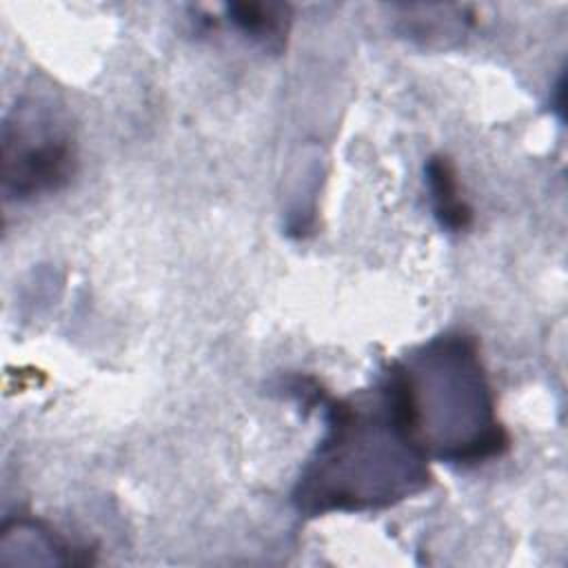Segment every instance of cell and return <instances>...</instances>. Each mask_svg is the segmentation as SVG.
<instances>
[{
	"instance_id": "6da1fadb",
	"label": "cell",
	"mask_w": 568,
	"mask_h": 568,
	"mask_svg": "<svg viewBox=\"0 0 568 568\" xmlns=\"http://www.w3.org/2000/svg\"><path fill=\"white\" fill-rule=\"evenodd\" d=\"M326 424L293 493L300 513L377 510L428 486V457L382 379L371 390L328 402Z\"/></svg>"
},
{
	"instance_id": "7a4b0ae2",
	"label": "cell",
	"mask_w": 568,
	"mask_h": 568,
	"mask_svg": "<svg viewBox=\"0 0 568 568\" xmlns=\"http://www.w3.org/2000/svg\"><path fill=\"white\" fill-rule=\"evenodd\" d=\"M379 379L428 459L477 464L508 448L473 335L446 331L390 362Z\"/></svg>"
},
{
	"instance_id": "3957f363",
	"label": "cell",
	"mask_w": 568,
	"mask_h": 568,
	"mask_svg": "<svg viewBox=\"0 0 568 568\" xmlns=\"http://www.w3.org/2000/svg\"><path fill=\"white\" fill-rule=\"evenodd\" d=\"M73 166V138L60 113L42 100H20L2 126L4 197L24 202L58 191Z\"/></svg>"
},
{
	"instance_id": "277c9868",
	"label": "cell",
	"mask_w": 568,
	"mask_h": 568,
	"mask_svg": "<svg viewBox=\"0 0 568 568\" xmlns=\"http://www.w3.org/2000/svg\"><path fill=\"white\" fill-rule=\"evenodd\" d=\"M229 20L251 40L280 51L291 27V7L282 2H231Z\"/></svg>"
},
{
	"instance_id": "5b68a950",
	"label": "cell",
	"mask_w": 568,
	"mask_h": 568,
	"mask_svg": "<svg viewBox=\"0 0 568 568\" xmlns=\"http://www.w3.org/2000/svg\"><path fill=\"white\" fill-rule=\"evenodd\" d=\"M426 182L437 222L448 231H464L473 220V209L459 193L455 166L444 155H433L426 162Z\"/></svg>"
}]
</instances>
